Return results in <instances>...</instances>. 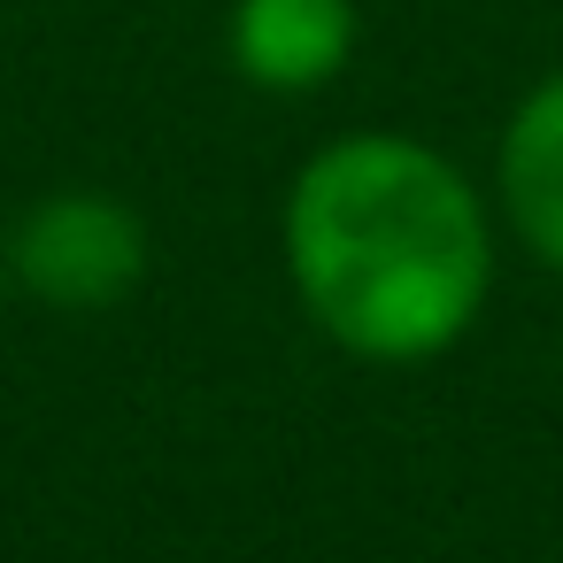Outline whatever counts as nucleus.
<instances>
[{
	"label": "nucleus",
	"mask_w": 563,
	"mask_h": 563,
	"mask_svg": "<svg viewBox=\"0 0 563 563\" xmlns=\"http://www.w3.org/2000/svg\"><path fill=\"white\" fill-rule=\"evenodd\" d=\"M147 278V224L101 186L40 194L9 224V286L55 309H109Z\"/></svg>",
	"instance_id": "f03ea898"
},
{
	"label": "nucleus",
	"mask_w": 563,
	"mask_h": 563,
	"mask_svg": "<svg viewBox=\"0 0 563 563\" xmlns=\"http://www.w3.org/2000/svg\"><path fill=\"white\" fill-rule=\"evenodd\" d=\"M0 286H9V232H0Z\"/></svg>",
	"instance_id": "39448f33"
},
{
	"label": "nucleus",
	"mask_w": 563,
	"mask_h": 563,
	"mask_svg": "<svg viewBox=\"0 0 563 563\" xmlns=\"http://www.w3.org/2000/svg\"><path fill=\"white\" fill-rule=\"evenodd\" d=\"M494 194H501L509 232L548 271H563V70H548L509 109L501 147H494Z\"/></svg>",
	"instance_id": "20e7f679"
},
{
	"label": "nucleus",
	"mask_w": 563,
	"mask_h": 563,
	"mask_svg": "<svg viewBox=\"0 0 563 563\" xmlns=\"http://www.w3.org/2000/svg\"><path fill=\"white\" fill-rule=\"evenodd\" d=\"M355 0H232L224 55L263 93H317L355 63Z\"/></svg>",
	"instance_id": "7ed1b4c3"
},
{
	"label": "nucleus",
	"mask_w": 563,
	"mask_h": 563,
	"mask_svg": "<svg viewBox=\"0 0 563 563\" xmlns=\"http://www.w3.org/2000/svg\"><path fill=\"white\" fill-rule=\"evenodd\" d=\"M286 278L309 324L363 363L448 355L494 294L478 186L409 132H340L286 186Z\"/></svg>",
	"instance_id": "f257e3e1"
},
{
	"label": "nucleus",
	"mask_w": 563,
	"mask_h": 563,
	"mask_svg": "<svg viewBox=\"0 0 563 563\" xmlns=\"http://www.w3.org/2000/svg\"><path fill=\"white\" fill-rule=\"evenodd\" d=\"M0 47H9V16H0Z\"/></svg>",
	"instance_id": "423d86ee"
}]
</instances>
